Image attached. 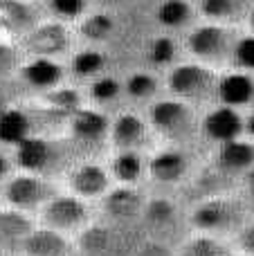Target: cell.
<instances>
[{"mask_svg":"<svg viewBox=\"0 0 254 256\" xmlns=\"http://www.w3.org/2000/svg\"><path fill=\"white\" fill-rule=\"evenodd\" d=\"M243 130V120L234 108L225 106L218 108V110L210 112L205 120V132L212 137L214 142H230V140H236Z\"/></svg>","mask_w":254,"mask_h":256,"instance_id":"1","label":"cell"},{"mask_svg":"<svg viewBox=\"0 0 254 256\" xmlns=\"http://www.w3.org/2000/svg\"><path fill=\"white\" fill-rule=\"evenodd\" d=\"M153 124H156L160 130L169 132V135H176L180 130H187L189 126V108L180 102H160L153 106L151 110Z\"/></svg>","mask_w":254,"mask_h":256,"instance_id":"2","label":"cell"},{"mask_svg":"<svg viewBox=\"0 0 254 256\" xmlns=\"http://www.w3.org/2000/svg\"><path fill=\"white\" fill-rule=\"evenodd\" d=\"M218 97L225 106H246L254 99V81L248 74H228L218 81Z\"/></svg>","mask_w":254,"mask_h":256,"instance_id":"3","label":"cell"},{"mask_svg":"<svg viewBox=\"0 0 254 256\" xmlns=\"http://www.w3.org/2000/svg\"><path fill=\"white\" fill-rule=\"evenodd\" d=\"M210 81V72L202 70L200 66H180L171 74V90L180 97H192V94H198L200 90H205Z\"/></svg>","mask_w":254,"mask_h":256,"instance_id":"4","label":"cell"},{"mask_svg":"<svg viewBox=\"0 0 254 256\" xmlns=\"http://www.w3.org/2000/svg\"><path fill=\"white\" fill-rule=\"evenodd\" d=\"M218 164L225 171H248L254 164V144L243 140L223 142L218 150Z\"/></svg>","mask_w":254,"mask_h":256,"instance_id":"5","label":"cell"},{"mask_svg":"<svg viewBox=\"0 0 254 256\" xmlns=\"http://www.w3.org/2000/svg\"><path fill=\"white\" fill-rule=\"evenodd\" d=\"M225 45H228V34H225L220 27H200L192 34L189 38V48L196 56H202V58H212V56H218L223 54Z\"/></svg>","mask_w":254,"mask_h":256,"instance_id":"6","label":"cell"},{"mask_svg":"<svg viewBox=\"0 0 254 256\" xmlns=\"http://www.w3.org/2000/svg\"><path fill=\"white\" fill-rule=\"evenodd\" d=\"M86 218V209L79 200L74 198H58L54 202H50V207L45 209V220L52 227H74Z\"/></svg>","mask_w":254,"mask_h":256,"instance_id":"7","label":"cell"},{"mask_svg":"<svg viewBox=\"0 0 254 256\" xmlns=\"http://www.w3.org/2000/svg\"><path fill=\"white\" fill-rule=\"evenodd\" d=\"M18 150H16V158L18 164L22 168H30V171H38L48 164L50 160V146L48 142L38 140V137H25L22 142H18Z\"/></svg>","mask_w":254,"mask_h":256,"instance_id":"8","label":"cell"},{"mask_svg":"<svg viewBox=\"0 0 254 256\" xmlns=\"http://www.w3.org/2000/svg\"><path fill=\"white\" fill-rule=\"evenodd\" d=\"M25 252L30 256H66V240L54 232H36V234H27L22 240Z\"/></svg>","mask_w":254,"mask_h":256,"instance_id":"9","label":"cell"},{"mask_svg":"<svg viewBox=\"0 0 254 256\" xmlns=\"http://www.w3.org/2000/svg\"><path fill=\"white\" fill-rule=\"evenodd\" d=\"M7 198H9V202L16 204V207H32V204H36L43 198V184H40L36 178L20 176L9 184Z\"/></svg>","mask_w":254,"mask_h":256,"instance_id":"10","label":"cell"},{"mask_svg":"<svg viewBox=\"0 0 254 256\" xmlns=\"http://www.w3.org/2000/svg\"><path fill=\"white\" fill-rule=\"evenodd\" d=\"M30 132V122L20 110L0 112V142L4 144H18Z\"/></svg>","mask_w":254,"mask_h":256,"instance_id":"11","label":"cell"},{"mask_svg":"<svg viewBox=\"0 0 254 256\" xmlns=\"http://www.w3.org/2000/svg\"><path fill=\"white\" fill-rule=\"evenodd\" d=\"M108 178L99 166H81L72 176V186L81 196H97L106 189Z\"/></svg>","mask_w":254,"mask_h":256,"instance_id":"12","label":"cell"},{"mask_svg":"<svg viewBox=\"0 0 254 256\" xmlns=\"http://www.w3.org/2000/svg\"><path fill=\"white\" fill-rule=\"evenodd\" d=\"M151 173H153V178H158V180H162V182L178 180L184 173L182 155L176 153V150H164V153L156 155V158L151 160Z\"/></svg>","mask_w":254,"mask_h":256,"instance_id":"13","label":"cell"},{"mask_svg":"<svg viewBox=\"0 0 254 256\" xmlns=\"http://www.w3.org/2000/svg\"><path fill=\"white\" fill-rule=\"evenodd\" d=\"M25 79L32 86H38V88H50L61 79V68L56 66L50 58H36L34 63L25 68Z\"/></svg>","mask_w":254,"mask_h":256,"instance_id":"14","label":"cell"},{"mask_svg":"<svg viewBox=\"0 0 254 256\" xmlns=\"http://www.w3.org/2000/svg\"><path fill=\"white\" fill-rule=\"evenodd\" d=\"M142 135H144V124L140 117L135 115H122L120 120L115 122L112 126V137L120 146H135L142 142Z\"/></svg>","mask_w":254,"mask_h":256,"instance_id":"15","label":"cell"},{"mask_svg":"<svg viewBox=\"0 0 254 256\" xmlns=\"http://www.w3.org/2000/svg\"><path fill=\"white\" fill-rule=\"evenodd\" d=\"M72 128H74V132L81 137V140H99V137L106 132L108 122L104 120L99 112L84 110V112H76L74 115Z\"/></svg>","mask_w":254,"mask_h":256,"instance_id":"16","label":"cell"},{"mask_svg":"<svg viewBox=\"0 0 254 256\" xmlns=\"http://www.w3.org/2000/svg\"><path fill=\"white\" fill-rule=\"evenodd\" d=\"M27 225L25 218H20L18 214H0V243L2 245H14L22 243L27 238Z\"/></svg>","mask_w":254,"mask_h":256,"instance_id":"17","label":"cell"},{"mask_svg":"<svg viewBox=\"0 0 254 256\" xmlns=\"http://www.w3.org/2000/svg\"><path fill=\"white\" fill-rule=\"evenodd\" d=\"M230 220V207L225 202H207L194 216V222L202 230H214Z\"/></svg>","mask_w":254,"mask_h":256,"instance_id":"18","label":"cell"},{"mask_svg":"<svg viewBox=\"0 0 254 256\" xmlns=\"http://www.w3.org/2000/svg\"><path fill=\"white\" fill-rule=\"evenodd\" d=\"M32 48L40 50V52H56L66 45V34L58 25H48L43 30H38L34 36H32Z\"/></svg>","mask_w":254,"mask_h":256,"instance_id":"19","label":"cell"},{"mask_svg":"<svg viewBox=\"0 0 254 256\" xmlns=\"http://www.w3.org/2000/svg\"><path fill=\"white\" fill-rule=\"evenodd\" d=\"M189 16V4L184 0H166V2L160 4L158 9V20L162 25H169V27H176L180 22H184Z\"/></svg>","mask_w":254,"mask_h":256,"instance_id":"20","label":"cell"},{"mask_svg":"<svg viewBox=\"0 0 254 256\" xmlns=\"http://www.w3.org/2000/svg\"><path fill=\"white\" fill-rule=\"evenodd\" d=\"M112 171H115V176L120 178L122 182H133V180H138L140 173H142V162H140V158L135 153L126 150V153H122L120 158L115 160Z\"/></svg>","mask_w":254,"mask_h":256,"instance_id":"21","label":"cell"},{"mask_svg":"<svg viewBox=\"0 0 254 256\" xmlns=\"http://www.w3.org/2000/svg\"><path fill=\"white\" fill-rule=\"evenodd\" d=\"M182 256H228V252L223 245H218L212 238H196L187 243V248L182 250Z\"/></svg>","mask_w":254,"mask_h":256,"instance_id":"22","label":"cell"},{"mask_svg":"<svg viewBox=\"0 0 254 256\" xmlns=\"http://www.w3.org/2000/svg\"><path fill=\"white\" fill-rule=\"evenodd\" d=\"M104 66V56L99 52H92V50H88V52H81L74 56V63H72V68H74L76 74L81 76H88V74H94V72H99Z\"/></svg>","mask_w":254,"mask_h":256,"instance_id":"23","label":"cell"},{"mask_svg":"<svg viewBox=\"0 0 254 256\" xmlns=\"http://www.w3.org/2000/svg\"><path fill=\"white\" fill-rule=\"evenodd\" d=\"M135 207H138V198H135V194H130L128 189L117 191V194H112L110 200H108V209H110L115 216H128V214L135 212Z\"/></svg>","mask_w":254,"mask_h":256,"instance_id":"24","label":"cell"},{"mask_svg":"<svg viewBox=\"0 0 254 256\" xmlns=\"http://www.w3.org/2000/svg\"><path fill=\"white\" fill-rule=\"evenodd\" d=\"M241 0H202V12L212 18H228L238 12Z\"/></svg>","mask_w":254,"mask_h":256,"instance_id":"25","label":"cell"},{"mask_svg":"<svg viewBox=\"0 0 254 256\" xmlns=\"http://www.w3.org/2000/svg\"><path fill=\"white\" fill-rule=\"evenodd\" d=\"M110 32H112V20L108 16H92L84 22V34L92 40L106 38Z\"/></svg>","mask_w":254,"mask_h":256,"instance_id":"26","label":"cell"},{"mask_svg":"<svg viewBox=\"0 0 254 256\" xmlns=\"http://www.w3.org/2000/svg\"><path fill=\"white\" fill-rule=\"evenodd\" d=\"M234 58L241 68L246 70H254V36H246L236 43L234 48Z\"/></svg>","mask_w":254,"mask_h":256,"instance_id":"27","label":"cell"},{"mask_svg":"<svg viewBox=\"0 0 254 256\" xmlns=\"http://www.w3.org/2000/svg\"><path fill=\"white\" fill-rule=\"evenodd\" d=\"M126 90H128V94H133V97H148V94H153V90H156V81L148 74H133L128 79V84H126Z\"/></svg>","mask_w":254,"mask_h":256,"instance_id":"28","label":"cell"},{"mask_svg":"<svg viewBox=\"0 0 254 256\" xmlns=\"http://www.w3.org/2000/svg\"><path fill=\"white\" fill-rule=\"evenodd\" d=\"M117 92H120V84H117L115 79H99L92 84V88H90V94H92L97 102H108V99H115Z\"/></svg>","mask_w":254,"mask_h":256,"instance_id":"29","label":"cell"},{"mask_svg":"<svg viewBox=\"0 0 254 256\" xmlns=\"http://www.w3.org/2000/svg\"><path fill=\"white\" fill-rule=\"evenodd\" d=\"M176 54L174 40L171 38H158L156 43L151 45V61L153 63H169Z\"/></svg>","mask_w":254,"mask_h":256,"instance_id":"30","label":"cell"},{"mask_svg":"<svg viewBox=\"0 0 254 256\" xmlns=\"http://www.w3.org/2000/svg\"><path fill=\"white\" fill-rule=\"evenodd\" d=\"M76 99H79V94L72 92V90H58V92L50 94L52 106L61 108V110H72V108H76Z\"/></svg>","mask_w":254,"mask_h":256,"instance_id":"31","label":"cell"},{"mask_svg":"<svg viewBox=\"0 0 254 256\" xmlns=\"http://www.w3.org/2000/svg\"><path fill=\"white\" fill-rule=\"evenodd\" d=\"M84 4H86V0H52V7L61 16H76L84 9Z\"/></svg>","mask_w":254,"mask_h":256,"instance_id":"32","label":"cell"},{"mask_svg":"<svg viewBox=\"0 0 254 256\" xmlns=\"http://www.w3.org/2000/svg\"><path fill=\"white\" fill-rule=\"evenodd\" d=\"M241 248L246 254L254 256V222L252 225H248L246 230L241 232Z\"/></svg>","mask_w":254,"mask_h":256,"instance_id":"33","label":"cell"},{"mask_svg":"<svg viewBox=\"0 0 254 256\" xmlns=\"http://www.w3.org/2000/svg\"><path fill=\"white\" fill-rule=\"evenodd\" d=\"M148 214H151L153 218H158V220H164V218L171 214V204L169 202H153L151 209H148Z\"/></svg>","mask_w":254,"mask_h":256,"instance_id":"34","label":"cell"},{"mask_svg":"<svg viewBox=\"0 0 254 256\" xmlns=\"http://www.w3.org/2000/svg\"><path fill=\"white\" fill-rule=\"evenodd\" d=\"M14 63V54L9 48H4V45H0V74H4V72L12 68Z\"/></svg>","mask_w":254,"mask_h":256,"instance_id":"35","label":"cell"},{"mask_svg":"<svg viewBox=\"0 0 254 256\" xmlns=\"http://www.w3.org/2000/svg\"><path fill=\"white\" fill-rule=\"evenodd\" d=\"M246 182H248V189H250V194L254 196V164L246 171Z\"/></svg>","mask_w":254,"mask_h":256,"instance_id":"36","label":"cell"},{"mask_svg":"<svg viewBox=\"0 0 254 256\" xmlns=\"http://www.w3.org/2000/svg\"><path fill=\"white\" fill-rule=\"evenodd\" d=\"M246 128L250 130V135H254V112L250 115V120H248V124H246Z\"/></svg>","mask_w":254,"mask_h":256,"instance_id":"37","label":"cell"},{"mask_svg":"<svg viewBox=\"0 0 254 256\" xmlns=\"http://www.w3.org/2000/svg\"><path fill=\"white\" fill-rule=\"evenodd\" d=\"M4 171H7V160H4V158H0V176H2Z\"/></svg>","mask_w":254,"mask_h":256,"instance_id":"38","label":"cell"},{"mask_svg":"<svg viewBox=\"0 0 254 256\" xmlns=\"http://www.w3.org/2000/svg\"><path fill=\"white\" fill-rule=\"evenodd\" d=\"M250 22H252V27H254V12H252V16H250Z\"/></svg>","mask_w":254,"mask_h":256,"instance_id":"39","label":"cell"},{"mask_svg":"<svg viewBox=\"0 0 254 256\" xmlns=\"http://www.w3.org/2000/svg\"><path fill=\"white\" fill-rule=\"evenodd\" d=\"M243 256H250V254H243Z\"/></svg>","mask_w":254,"mask_h":256,"instance_id":"40","label":"cell"}]
</instances>
